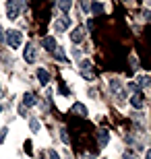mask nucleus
<instances>
[{
	"mask_svg": "<svg viewBox=\"0 0 151 159\" xmlns=\"http://www.w3.org/2000/svg\"><path fill=\"white\" fill-rule=\"evenodd\" d=\"M29 128H31V132H40V128H41L40 120H37V118H31L29 120Z\"/></svg>",
	"mask_w": 151,
	"mask_h": 159,
	"instance_id": "nucleus-14",
	"label": "nucleus"
},
{
	"mask_svg": "<svg viewBox=\"0 0 151 159\" xmlns=\"http://www.w3.org/2000/svg\"><path fill=\"white\" fill-rule=\"evenodd\" d=\"M35 103H37V99H35L33 93H29V91H27V93H23V106L25 107H33Z\"/></svg>",
	"mask_w": 151,
	"mask_h": 159,
	"instance_id": "nucleus-9",
	"label": "nucleus"
},
{
	"mask_svg": "<svg viewBox=\"0 0 151 159\" xmlns=\"http://www.w3.org/2000/svg\"><path fill=\"white\" fill-rule=\"evenodd\" d=\"M73 114H79V118H87V107L83 103H75L73 106Z\"/></svg>",
	"mask_w": 151,
	"mask_h": 159,
	"instance_id": "nucleus-11",
	"label": "nucleus"
},
{
	"mask_svg": "<svg viewBox=\"0 0 151 159\" xmlns=\"http://www.w3.org/2000/svg\"><path fill=\"white\" fill-rule=\"evenodd\" d=\"M130 106L137 107V110H141V107H143V95H141V93H134L133 97H130Z\"/></svg>",
	"mask_w": 151,
	"mask_h": 159,
	"instance_id": "nucleus-12",
	"label": "nucleus"
},
{
	"mask_svg": "<svg viewBox=\"0 0 151 159\" xmlns=\"http://www.w3.org/2000/svg\"><path fill=\"white\" fill-rule=\"evenodd\" d=\"M6 132H8V130H6V128H4V130H2V132H0V143L4 141V136H6Z\"/></svg>",
	"mask_w": 151,
	"mask_h": 159,
	"instance_id": "nucleus-22",
	"label": "nucleus"
},
{
	"mask_svg": "<svg viewBox=\"0 0 151 159\" xmlns=\"http://www.w3.org/2000/svg\"><path fill=\"white\" fill-rule=\"evenodd\" d=\"M89 11H91L93 15H97V12L104 11V4H99V2H93V4H89Z\"/></svg>",
	"mask_w": 151,
	"mask_h": 159,
	"instance_id": "nucleus-15",
	"label": "nucleus"
},
{
	"mask_svg": "<svg viewBox=\"0 0 151 159\" xmlns=\"http://www.w3.org/2000/svg\"><path fill=\"white\" fill-rule=\"evenodd\" d=\"M19 114H21V116H27V107H25L23 103H21V106H19Z\"/></svg>",
	"mask_w": 151,
	"mask_h": 159,
	"instance_id": "nucleus-21",
	"label": "nucleus"
},
{
	"mask_svg": "<svg viewBox=\"0 0 151 159\" xmlns=\"http://www.w3.org/2000/svg\"><path fill=\"white\" fill-rule=\"evenodd\" d=\"M37 79H40L41 85H48V83H50V72H48L46 68H37Z\"/></svg>",
	"mask_w": 151,
	"mask_h": 159,
	"instance_id": "nucleus-10",
	"label": "nucleus"
},
{
	"mask_svg": "<svg viewBox=\"0 0 151 159\" xmlns=\"http://www.w3.org/2000/svg\"><path fill=\"white\" fill-rule=\"evenodd\" d=\"M2 33H4V31H2V29H0V39H2V37H4V35H2Z\"/></svg>",
	"mask_w": 151,
	"mask_h": 159,
	"instance_id": "nucleus-24",
	"label": "nucleus"
},
{
	"mask_svg": "<svg viewBox=\"0 0 151 159\" xmlns=\"http://www.w3.org/2000/svg\"><path fill=\"white\" fill-rule=\"evenodd\" d=\"M145 159H151V149H149V151H147V157Z\"/></svg>",
	"mask_w": 151,
	"mask_h": 159,
	"instance_id": "nucleus-23",
	"label": "nucleus"
},
{
	"mask_svg": "<svg viewBox=\"0 0 151 159\" xmlns=\"http://www.w3.org/2000/svg\"><path fill=\"white\" fill-rule=\"evenodd\" d=\"M54 54H56V58H58V60H66V58H64V54H62V48H56Z\"/></svg>",
	"mask_w": 151,
	"mask_h": 159,
	"instance_id": "nucleus-18",
	"label": "nucleus"
},
{
	"mask_svg": "<svg viewBox=\"0 0 151 159\" xmlns=\"http://www.w3.org/2000/svg\"><path fill=\"white\" fill-rule=\"evenodd\" d=\"M60 139H62V143H66V145L70 143V139H68V132H66V128H60Z\"/></svg>",
	"mask_w": 151,
	"mask_h": 159,
	"instance_id": "nucleus-17",
	"label": "nucleus"
},
{
	"mask_svg": "<svg viewBox=\"0 0 151 159\" xmlns=\"http://www.w3.org/2000/svg\"><path fill=\"white\" fill-rule=\"evenodd\" d=\"M110 89H112V93H114V97H116V101H124L126 99V91H124V87H122L120 81L112 79L110 81Z\"/></svg>",
	"mask_w": 151,
	"mask_h": 159,
	"instance_id": "nucleus-3",
	"label": "nucleus"
},
{
	"mask_svg": "<svg viewBox=\"0 0 151 159\" xmlns=\"http://www.w3.org/2000/svg\"><path fill=\"white\" fill-rule=\"evenodd\" d=\"M137 83H139L141 87H147V85H149V79H147V77H141V79H137Z\"/></svg>",
	"mask_w": 151,
	"mask_h": 159,
	"instance_id": "nucleus-19",
	"label": "nucleus"
},
{
	"mask_svg": "<svg viewBox=\"0 0 151 159\" xmlns=\"http://www.w3.org/2000/svg\"><path fill=\"white\" fill-rule=\"evenodd\" d=\"M23 58H25V62H27V64H33V62H35V48L31 46V43H27V46H25Z\"/></svg>",
	"mask_w": 151,
	"mask_h": 159,
	"instance_id": "nucleus-6",
	"label": "nucleus"
},
{
	"mask_svg": "<svg viewBox=\"0 0 151 159\" xmlns=\"http://www.w3.org/2000/svg\"><path fill=\"white\" fill-rule=\"evenodd\" d=\"M0 112H2V107H0Z\"/></svg>",
	"mask_w": 151,
	"mask_h": 159,
	"instance_id": "nucleus-25",
	"label": "nucleus"
},
{
	"mask_svg": "<svg viewBox=\"0 0 151 159\" xmlns=\"http://www.w3.org/2000/svg\"><path fill=\"white\" fill-rule=\"evenodd\" d=\"M46 159H60V155L54 151V149H48L46 151Z\"/></svg>",
	"mask_w": 151,
	"mask_h": 159,
	"instance_id": "nucleus-16",
	"label": "nucleus"
},
{
	"mask_svg": "<svg viewBox=\"0 0 151 159\" xmlns=\"http://www.w3.org/2000/svg\"><path fill=\"white\" fill-rule=\"evenodd\" d=\"M83 39H85V29H83V27L73 29V33H70V41H73V43H81Z\"/></svg>",
	"mask_w": 151,
	"mask_h": 159,
	"instance_id": "nucleus-7",
	"label": "nucleus"
},
{
	"mask_svg": "<svg viewBox=\"0 0 151 159\" xmlns=\"http://www.w3.org/2000/svg\"><path fill=\"white\" fill-rule=\"evenodd\" d=\"M4 39H6V43H8L12 50H19L21 43H23V33L17 31V29H8V31H6V35H4Z\"/></svg>",
	"mask_w": 151,
	"mask_h": 159,
	"instance_id": "nucleus-1",
	"label": "nucleus"
},
{
	"mask_svg": "<svg viewBox=\"0 0 151 159\" xmlns=\"http://www.w3.org/2000/svg\"><path fill=\"white\" fill-rule=\"evenodd\" d=\"M41 48H46V50H50V52H54V50H56V39H54V37H41Z\"/></svg>",
	"mask_w": 151,
	"mask_h": 159,
	"instance_id": "nucleus-8",
	"label": "nucleus"
},
{
	"mask_svg": "<svg viewBox=\"0 0 151 159\" xmlns=\"http://www.w3.org/2000/svg\"><path fill=\"white\" fill-rule=\"evenodd\" d=\"M91 62L89 60H81V64H79V68H81V75L83 79H93V68H91Z\"/></svg>",
	"mask_w": 151,
	"mask_h": 159,
	"instance_id": "nucleus-5",
	"label": "nucleus"
},
{
	"mask_svg": "<svg viewBox=\"0 0 151 159\" xmlns=\"http://www.w3.org/2000/svg\"><path fill=\"white\" fill-rule=\"evenodd\" d=\"M58 8H62V11H68V8H70V2H58Z\"/></svg>",
	"mask_w": 151,
	"mask_h": 159,
	"instance_id": "nucleus-20",
	"label": "nucleus"
},
{
	"mask_svg": "<svg viewBox=\"0 0 151 159\" xmlns=\"http://www.w3.org/2000/svg\"><path fill=\"white\" fill-rule=\"evenodd\" d=\"M23 8V2H19V0H8L4 4V11H6V17L11 19V21H17L19 19V12Z\"/></svg>",
	"mask_w": 151,
	"mask_h": 159,
	"instance_id": "nucleus-2",
	"label": "nucleus"
},
{
	"mask_svg": "<svg viewBox=\"0 0 151 159\" xmlns=\"http://www.w3.org/2000/svg\"><path fill=\"white\" fill-rule=\"evenodd\" d=\"M97 141H99V147H106V145L110 143V134H108L106 130H101V132L97 134Z\"/></svg>",
	"mask_w": 151,
	"mask_h": 159,
	"instance_id": "nucleus-13",
	"label": "nucleus"
},
{
	"mask_svg": "<svg viewBox=\"0 0 151 159\" xmlns=\"http://www.w3.org/2000/svg\"><path fill=\"white\" fill-rule=\"evenodd\" d=\"M68 25H70V19L64 15V17H60V19H56V21H54L52 29H54V33H64V31L68 29Z\"/></svg>",
	"mask_w": 151,
	"mask_h": 159,
	"instance_id": "nucleus-4",
	"label": "nucleus"
}]
</instances>
